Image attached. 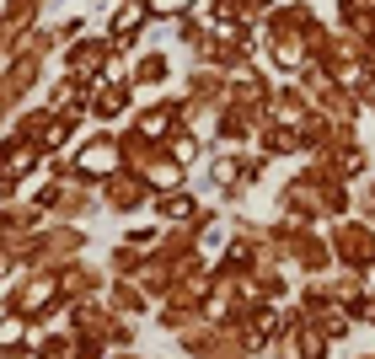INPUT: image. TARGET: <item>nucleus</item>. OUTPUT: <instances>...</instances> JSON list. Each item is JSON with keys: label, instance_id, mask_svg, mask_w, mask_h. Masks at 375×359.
<instances>
[{"label": "nucleus", "instance_id": "nucleus-1", "mask_svg": "<svg viewBox=\"0 0 375 359\" xmlns=\"http://www.w3.org/2000/svg\"><path fill=\"white\" fill-rule=\"evenodd\" d=\"M134 27H140V6H123V11L113 16V33L123 38V33H134Z\"/></svg>", "mask_w": 375, "mask_h": 359}]
</instances>
